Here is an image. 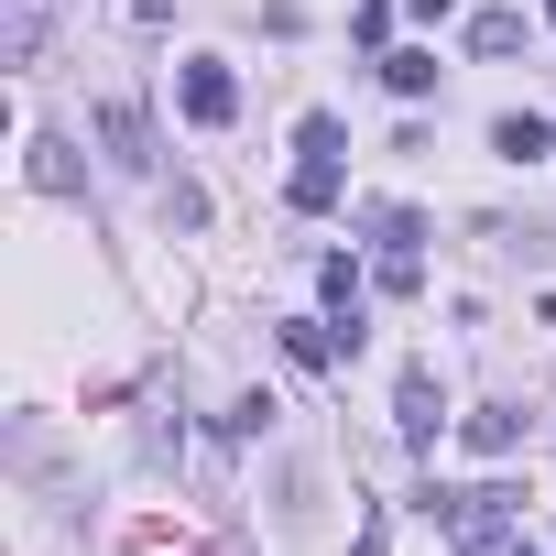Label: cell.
I'll use <instances>...</instances> for the list:
<instances>
[{
    "instance_id": "obj_11",
    "label": "cell",
    "mask_w": 556,
    "mask_h": 556,
    "mask_svg": "<svg viewBox=\"0 0 556 556\" xmlns=\"http://www.w3.org/2000/svg\"><path fill=\"white\" fill-rule=\"evenodd\" d=\"M513 45H523V12H480L469 23V55H513Z\"/></svg>"
},
{
    "instance_id": "obj_6",
    "label": "cell",
    "mask_w": 556,
    "mask_h": 556,
    "mask_svg": "<svg viewBox=\"0 0 556 556\" xmlns=\"http://www.w3.org/2000/svg\"><path fill=\"white\" fill-rule=\"evenodd\" d=\"M317 295H328L339 328H361V295H371V285H361V262H350V251H328V262H317Z\"/></svg>"
},
{
    "instance_id": "obj_8",
    "label": "cell",
    "mask_w": 556,
    "mask_h": 556,
    "mask_svg": "<svg viewBox=\"0 0 556 556\" xmlns=\"http://www.w3.org/2000/svg\"><path fill=\"white\" fill-rule=\"evenodd\" d=\"M491 153H513V164H534V153H556V131H545L534 110H502V121H491Z\"/></svg>"
},
{
    "instance_id": "obj_5",
    "label": "cell",
    "mask_w": 556,
    "mask_h": 556,
    "mask_svg": "<svg viewBox=\"0 0 556 556\" xmlns=\"http://www.w3.org/2000/svg\"><path fill=\"white\" fill-rule=\"evenodd\" d=\"M437 415H447V404H437V371L415 361V371H404V393H393V426H404V437L426 447V437H437Z\"/></svg>"
},
{
    "instance_id": "obj_12",
    "label": "cell",
    "mask_w": 556,
    "mask_h": 556,
    "mask_svg": "<svg viewBox=\"0 0 556 556\" xmlns=\"http://www.w3.org/2000/svg\"><path fill=\"white\" fill-rule=\"evenodd\" d=\"M382 88H393V99H426V88H437V55H382Z\"/></svg>"
},
{
    "instance_id": "obj_17",
    "label": "cell",
    "mask_w": 556,
    "mask_h": 556,
    "mask_svg": "<svg viewBox=\"0 0 556 556\" xmlns=\"http://www.w3.org/2000/svg\"><path fill=\"white\" fill-rule=\"evenodd\" d=\"M404 12H415V23H447V12H458V0H404Z\"/></svg>"
},
{
    "instance_id": "obj_1",
    "label": "cell",
    "mask_w": 556,
    "mask_h": 556,
    "mask_svg": "<svg viewBox=\"0 0 556 556\" xmlns=\"http://www.w3.org/2000/svg\"><path fill=\"white\" fill-rule=\"evenodd\" d=\"M426 513L469 545V534H502V523L523 513V491H513V480H469V491H426Z\"/></svg>"
},
{
    "instance_id": "obj_14",
    "label": "cell",
    "mask_w": 556,
    "mask_h": 556,
    "mask_svg": "<svg viewBox=\"0 0 556 556\" xmlns=\"http://www.w3.org/2000/svg\"><path fill=\"white\" fill-rule=\"evenodd\" d=\"M371 240H382V251H415L426 218H415V207H371Z\"/></svg>"
},
{
    "instance_id": "obj_18",
    "label": "cell",
    "mask_w": 556,
    "mask_h": 556,
    "mask_svg": "<svg viewBox=\"0 0 556 556\" xmlns=\"http://www.w3.org/2000/svg\"><path fill=\"white\" fill-rule=\"evenodd\" d=\"M545 23H556V0H545Z\"/></svg>"
},
{
    "instance_id": "obj_15",
    "label": "cell",
    "mask_w": 556,
    "mask_h": 556,
    "mask_svg": "<svg viewBox=\"0 0 556 556\" xmlns=\"http://www.w3.org/2000/svg\"><path fill=\"white\" fill-rule=\"evenodd\" d=\"M295 153H350V131H339V110H306V131H295Z\"/></svg>"
},
{
    "instance_id": "obj_4",
    "label": "cell",
    "mask_w": 556,
    "mask_h": 556,
    "mask_svg": "<svg viewBox=\"0 0 556 556\" xmlns=\"http://www.w3.org/2000/svg\"><path fill=\"white\" fill-rule=\"evenodd\" d=\"M285 350H295L306 371H339V361L361 350V328H328V317H295V328H285Z\"/></svg>"
},
{
    "instance_id": "obj_13",
    "label": "cell",
    "mask_w": 556,
    "mask_h": 556,
    "mask_svg": "<svg viewBox=\"0 0 556 556\" xmlns=\"http://www.w3.org/2000/svg\"><path fill=\"white\" fill-rule=\"evenodd\" d=\"M34 186H45V197H77V164H66V142H34Z\"/></svg>"
},
{
    "instance_id": "obj_3",
    "label": "cell",
    "mask_w": 556,
    "mask_h": 556,
    "mask_svg": "<svg viewBox=\"0 0 556 556\" xmlns=\"http://www.w3.org/2000/svg\"><path fill=\"white\" fill-rule=\"evenodd\" d=\"M45 23L55 0H0V66H45Z\"/></svg>"
},
{
    "instance_id": "obj_9",
    "label": "cell",
    "mask_w": 556,
    "mask_h": 556,
    "mask_svg": "<svg viewBox=\"0 0 556 556\" xmlns=\"http://www.w3.org/2000/svg\"><path fill=\"white\" fill-rule=\"evenodd\" d=\"M99 131H110V153H121V164H153V131H142V110H131V99H110V110H99Z\"/></svg>"
},
{
    "instance_id": "obj_2",
    "label": "cell",
    "mask_w": 556,
    "mask_h": 556,
    "mask_svg": "<svg viewBox=\"0 0 556 556\" xmlns=\"http://www.w3.org/2000/svg\"><path fill=\"white\" fill-rule=\"evenodd\" d=\"M175 99H186V121H197V131H229V110H240V77H229L218 55H197V66L175 77Z\"/></svg>"
},
{
    "instance_id": "obj_10",
    "label": "cell",
    "mask_w": 556,
    "mask_h": 556,
    "mask_svg": "<svg viewBox=\"0 0 556 556\" xmlns=\"http://www.w3.org/2000/svg\"><path fill=\"white\" fill-rule=\"evenodd\" d=\"M458 437H469V447H480V458H513V437H523V426H513V415H502V404H480V415H469V426H458Z\"/></svg>"
},
{
    "instance_id": "obj_7",
    "label": "cell",
    "mask_w": 556,
    "mask_h": 556,
    "mask_svg": "<svg viewBox=\"0 0 556 556\" xmlns=\"http://www.w3.org/2000/svg\"><path fill=\"white\" fill-rule=\"evenodd\" d=\"M285 197H295V218H328V207H339V153H306Z\"/></svg>"
},
{
    "instance_id": "obj_16",
    "label": "cell",
    "mask_w": 556,
    "mask_h": 556,
    "mask_svg": "<svg viewBox=\"0 0 556 556\" xmlns=\"http://www.w3.org/2000/svg\"><path fill=\"white\" fill-rule=\"evenodd\" d=\"M458 556H523V534H513V523H502V534H469V545H458Z\"/></svg>"
}]
</instances>
